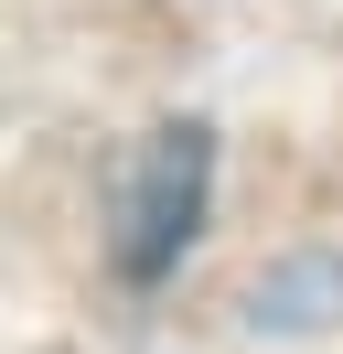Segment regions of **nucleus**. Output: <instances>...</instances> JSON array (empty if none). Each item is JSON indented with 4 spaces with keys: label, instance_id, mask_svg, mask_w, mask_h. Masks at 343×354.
Segmentation results:
<instances>
[{
    "label": "nucleus",
    "instance_id": "nucleus-1",
    "mask_svg": "<svg viewBox=\"0 0 343 354\" xmlns=\"http://www.w3.org/2000/svg\"><path fill=\"white\" fill-rule=\"evenodd\" d=\"M204 129L193 118H172V129H150L140 140V161H129V183H118V268L129 279H161L172 258H183V236H193V215H204Z\"/></svg>",
    "mask_w": 343,
    "mask_h": 354
}]
</instances>
